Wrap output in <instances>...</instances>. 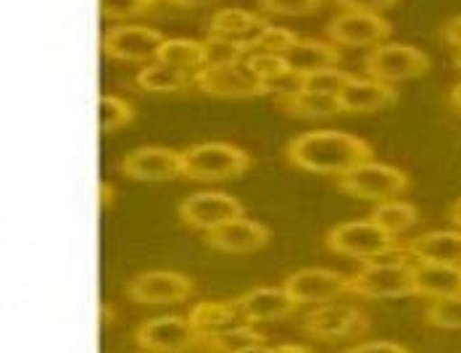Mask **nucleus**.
Returning a JSON list of instances; mask_svg holds the SVG:
<instances>
[{
  "instance_id": "nucleus-24",
  "label": "nucleus",
  "mask_w": 461,
  "mask_h": 353,
  "mask_svg": "<svg viewBox=\"0 0 461 353\" xmlns=\"http://www.w3.org/2000/svg\"><path fill=\"white\" fill-rule=\"evenodd\" d=\"M277 106L303 119H321V116H338L343 113L340 98L330 93H312V90H298L293 95L277 98Z\"/></svg>"
},
{
  "instance_id": "nucleus-36",
  "label": "nucleus",
  "mask_w": 461,
  "mask_h": 353,
  "mask_svg": "<svg viewBox=\"0 0 461 353\" xmlns=\"http://www.w3.org/2000/svg\"><path fill=\"white\" fill-rule=\"evenodd\" d=\"M301 37L295 35V32H290V30H285V27H272L269 24V30L264 32V35L258 37V42H256V48L253 50H267V53H285L290 45H295ZM250 50V53H253Z\"/></svg>"
},
{
  "instance_id": "nucleus-37",
  "label": "nucleus",
  "mask_w": 461,
  "mask_h": 353,
  "mask_svg": "<svg viewBox=\"0 0 461 353\" xmlns=\"http://www.w3.org/2000/svg\"><path fill=\"white\" fill-rule=\"evenodd\" d=\"M343 353H411L406 346L401 343H393V340H366V343H358L351 346Z\"/></svg>"
},
{
  "instance_id": "nucleus-13",
  "label": "nucleus",
  "mask_w": 461,
  "mask_h": 353,
  "mask_svg": "<svg viewBox=\"0 0 461 353\" xmlns=\"http://www.w3.org/2000/svg\"><path fill=\"white\" fill-rule=\"evenodd\" d=\"M164 42L167 37L158 30L140 27V24H122V27H111L104 35V53L108 59L145 64V61H156L158 48Z\"/></svg>"
},
{
  "instance_id": "nucleus-30",
  "label": "nucleus",
  "mask_w": 461,
  "mask_h": 353,
  "mask_svg": "<svg viewBox=\"0 0 461 353\" xmlns=\"http://www.w3.org/2000/svg\"><path fill=\"white\" fill-rule=\"evenodd\" d=\"M354 79L351 71L338 69V67H330V69L312 71V74H303V90H312V93H330V95H338L348 82Z\"/></svg>"
},
{
  "instance_id": "nucleus-42",
  "label": "nucleus",
  "mask_w": 461,
  "mask_h": 353,
  "mask_svg": "<svg viewBox=\"0 0 461 353\" xmlns=\"http://www.w3.org/2000/svg\"><path fill=\"white\" fill-rule=\"evenodd\" d=\"M101 206L106 209V206H111V201H113V187L108 185V182H101Z\"/></svg>"
},
{
  "instance_id": "nucleus-1",
  "label": "nucleus",
  "mask_w": 461,
  "mask_h": 353,
  "mask_svg": "<svg viewBox=\"0 0 461 353\" xmlns=\"http://www.w3.org/2000/svg\"><path fill=\"white\" fill-rule=\"evenodd\" d=\"M375 150L369 142L340 130H312L287 142L285 158L314 175L343 176L358 164L372 161Z\"/></svg>"
},
{
  "instance_id": "nucleus-22",
  "label": "nucleus",
  "mask_w": 461,
  "mask_h": 353,
  "mask_svg": "<svg viewBox=\"0 0 461 353\" xmlns=\"http://www.w3.org/2000/svg\"><path fill=\"white\" fill-rule=\"evenodd\" d=\"M406 253L414 261H435V264H461V230H435L425 232L409 243Z\"/></svg>"
},
{
  "instance_id": "nucleus-43",
  "label": "nucleus",
  "mask_w": 461,
  "mask_h": 353,
  "mask_svg": "<svg viewBox=\"0 0 461 353\" xmlns=\"http://www.w3.org/2000/svg\"><path fill=\"white\" fill-rule=\"evenodd\" d=\"M448 222H454V224L461 230V198L456 201V204H451V206H448Z\"/></svg>"
},
{
  "instance_id": "nucleus-27",
  "label": "nucleus",
  "mask_w": 461,
  "mask_h": 353,
  "mask_svg": "<svg viewBox=\"0 0 461 353\" xmlns=\"http://www.w3.org/2000/svg\"><path fill=\"white\" fill-rule=\"evenodd\" d=\"M264 343H267V335L253 330L250 324H235V327H227L221 332L203 338L206 351L213 353H240L250 346H264Z\"/></svg>"
},
{
  "instance_id": "nucleus-3",
  "label": "nucleus",
  "mask_w": 461,
  "mask_h": 353,
  "mask_svg": "<svg viewBox=\"0 0 461 353\" xmlns=\"http://www.w3.org/2000/svg\"><path fill=\"white\" fill-rule=\"evenodd\" d=\"M253 158L243 148L230 142H198L182 150V169L190 179L213 182V179H232L249 172Z\"/></svg>"
},
{
  "instance_id": "nucleus-19",
  "label": "nucleus",
  "mask_w": 461,
  "mask_h": 353,
  "mask_svg": "<svg viewBox=\"0 0 461 353\" xmlns=\"http://www.w3.org/2000/svg\"><path fill=\"white\" fill-rule=\"evenodd\" d=\"M340 106L343 113H372V111H380V108L393 106L398 101V93L393 90V85L388 82H380V79H358L354 77L340 93Z\"/></svg>"
},
{
  "instance_id": "nucleus-7",
  "label": "nucleus",
  "mask_w": 461,
  "mask_h": 353,
  "mask_svg": "<svg viewBox=\"0 0 461 353\" xmlns=\"http://www.w3.org/2000/svg\"><path fill=\"white\" fill-rule=\"evenodd\" d=\"M366 330H369L366 314L348 303H321L303 319V332L312 340H321V343L354 340L361 338Z\"/></svg>"
},
{
  "instance_id": "nucleus-8",
  "label": "nucleus",
  "mask_w": 461,
  "mask_h": 353,
  "mask_svg": "<svg viewBox=\"0 0 461 353\" xmlns=\"http://www.w3.org/2000/svg\"><path fill=\"white\" fill-rule=\"evenodd\" d=\"M135 343L150 353H185L203 346V335L190 324L187 317H153L135 330Z\"/></svg>"
},
{
  "instance_id": "nucleus-21",
  "label": "nucleus",
  "mask_w": 461,
  "mask_h": 353,
  "mask_svg": "<svg viewBox=\"0 0 461 353\" xmlns=\"http://www.w3.org/2000/svg\"><path fill=\"white\" fill-rule=\"evenodd\" d=\"M280 56L287 64V69L298 74V77L340 64L338 45L335 42H320V40H298L295 45H290Z\"/></svg>"
},
{
  "instance_id": "nucleus-18",
  "label": "nucleus",
  "mask_w": 461,
  "mask_h": 353,
  "mask_svg": "<svg viewBox=\"0 0 461 353\" xmlns=\"http://www.w3.org/2000/svg\"><path fill=\"white\" fill-rule=\"evenodd\" d=\"M269 30V22H264L261 16L243 11V8H221L216 11L212 19H209V30L206 35H219L227 37V40H235L240 42L246 50H253L258 37Z\"/></svg>"
},
{
  "instance_id": "nucleus-15",
  "label": "nucleus",
  "mask_w": 461,
  "mask_h": 353,
  "mask_svg": "<svg viewBox=\"0 0 461 353\" xmlns=\"http://www.w3.org/2000/svg\"><path fill=\"white\" fill-rule=\"evenodd\" d=\"M119 169H122V175L130 176V179H145V182L175 179V176L185 175V169H182V150L158 148V145L130 150L122 158Z\"/></svg>"
},
{
  "instance_id": "nucleus-11",
  "label": "nucleus",
  "mask_w": 461,
  "mask_h": 353,
  "mask_svg": "<svg viewBox=\"0 0 461 353\" xmlns=\"http://www.w3.org/2000/svg\"><path fill=\"white\" fill-rule=\"evenodd\" d=\"M391 22L380 14L366 11H340L327 22V37L335 45L348 48H366V45H383L391 37Z\"/></svg>"
},
{
  "instance_id": "nucleus-17",
  "label": "nucleus",
  "mask_w": 461,
  "mask_h": 353,
  "mask_svg": "<svg viewBox=\"0 0 461 353\" xmlns=\"http://www.w3.org/2000/svg\"><path fill=\"white\" fill-rule=\"evenodd\" d=\"M235 306H238L243 321H249V324L277 321V319L290 317L298 309V303L290 298V293L285 287H253L235 298Z\"/></svg>"
},
{
  "instance_id": "nucleus-41",
  "label": "nucleus",
  "mask_w": 461,
  "mask_h": 353,
  "mask_svg": "<svg viewBox=\"0 0 461 353\" xmlns=\"http://www.w3.org/2000/svg\"><path fill=\"white\" fill-rule=\"evenodd\" d=\"M172 5H179V8H198V5H212L216 0H167Z\"/></svg>"
},
{
  "instance_id": "nucleus-40",
  "label": "nucleus",
  "mask_w": 461,
  "mask_h": 353,
  "mask_svg": "<svg viewBox=\"0 0 461 353\" xmlns=\"http://www.w3.org/2000/svg\"><path fill=\"white\" fill-rule=\"evenodd\" d=\"M443 40L448 45H454L456 50H461V16H454L451 22H446L443 27Z\"/></svg>"
},
{
  "instance_id": "nucleus-23",
  "label": "nucleus",
  "mask_w": 461,
  "mask_h": 353,
  "mask_svg": "<svg viewBox=\"0 0 461 353\" xmlns=\"http://www.w3.org/2000/svg\"><path fill=\"white\" fill-rule=\"evenodd\" d=\"M187 319L198 330V335L206 338V335L221 332L227 327H235L243 317H240L235 301H203L187 312Z\"/></svg>"
},
{
  "instance_id": "nucleus-26",
  "label": "nucleus",
  "mask_w": 461,
  "mask_h": 353,
  "mask_svg": "<svg viewBox=\"0 0 461 353\" xmlns=\"http://www.w3.org/2000/svg\"><path fill=\"white\" fill-rule=\"evenodd\" d=\"M138 85L150 93H177V90L195 87V74L172 69L161 61H150L138 71Z\"/></svg>"
},
{
  "instance_id": "nucleus-45",
  "label": "nucleus",
  "mask_w": 461,
  "mask_h": 353,
  "mask_svg": "<svg viewBox=\"0 0 461 353\" xmlns=\"http://www.w3.org/2000/svg\"><path fill=\"white\" fill-rule=\"evenodd\" d=\"M451 106L456 108V111H461V82L451 87Z\"/></svg>"
},
{
  "instance_id": "nucleus-5",
  "label": "nucleus",
  "mask_w": 461,
  "mask_h": 353,
  "mask_svg": "<svg viewBox=\"0 0 461 353\" xmlns=\"http://www.w3.org/2000/svg\"><path fill=\"white\" fill-rule=\"evenodd\" d=\"M406 187H409V175L403 169L377 164V161L358 164L356 169L338 176L340 193L361 198V201H375V204L391 201L395 195H401Z\"/></svg>"
},
{
  "instance_id": "nucleus-39",
  "label": "nucleus",
  "mask_w": 461,
  "mask_h": 353,
  "mask_svg": "<svg viewBox=\"0 0 461 353\" xmlns=\"http://www.w3.org/2000/svg\"><path fill=\"white\" fill-rule=\"evenodd\" d=\"M240 353H314L309 346H298V343H277V346H250Z\"/></svg>"
},
{
  "instance_id": "nucleus-33",
  "label": "nucleus",
  "mask_w": 461,
  "mask_h": 353,
  "mask_svg": "<svg viewBox=\"0 0 461 353\" xmlns=\"http://www.w3.org/2000/svg\"><path fill=\"white\" fill-rule=\"evenodd\" d=\"M246 61H249V67L264 82H272V79H277V77H285V74H290L287 69V64L283 61V56L280 53H267V50H253L246 56Z\"/></svg>"
},
{
  "instance_id": "nucleus-12",
  "label": "nucleus",
  "mask_w": 461,
  "mask_h": 353,
  "mask_svg": "<svg viewBox=\"0 0 461 353\" xmlns=\"http://www.w3.org/2000/svg\"><path fill=\"white\" fill-rule=\"evenodd\" d=\"M130 301L140 306H161V303H179L195 295V283L187 275L169 272V269H156V272H142L132 283L127 285Z\"/></svg>"
},
{
  "instance_id": "nucleus-34",
  "label": "nucleus",
  "mask_w": 461,
  "mask_h": 353,
  "mask_svg": "<svg viewBox=\"0 0 461 353\" xmlns=\"http://www.w3.org/2000/svg\"><path fill=\"white\" fill-rule=\"evenodd\" d=\"M324 0H258V8L277 16H303L320 11Z\"/></svg>"
},
{
  "instance_id": "nucleus-35",
  "label": "nucleus",
  "mask_w": 461,
  "mask_h": 353,
  "mask_svg": "<svg viewBox=\"0 0 461 353\" xmlns=\"http://www.w3.org/2000/svg\"><path fill=\"white\" fill-rule=\"evenodd\" d=\"M158 0H101V16L104 19H130L145 14L156 5Z\"/></svg>"
},
{
  "instance_id": "nucleus-20",
  "label": "nucleus",
  "mask_w": 461,
  "mask_h": 353,
  "mask_svg": "<svg viewBox=\"0 0 461 353\" xmlns=\"http://www.w3.org/2000/svg\"><path fill=\"white\" fill-rule=\"evenodd\" d=\"M414 283L417 295L429 301L461 295V264L414 261Z\"/></svg>"
},
{
  "instance_id": "nucleus-31",
  "label": "nucleus",
  "mask_w": 461,
  "mask_h": 353,
  "mask_svg": "<svg viewBox=\"0 0 461 353\" xmlns=\"http://www.w3.org/2000/svg\"><path fill=\"white\" fill-rule=\"evenodd\" d=\"M203 50H206V67L232 64V61H240V59L249 56V50H246L240 42L219 35H206V40H203Z\"/></svg>"
},
{
  "instance_id": "nucleus-2",
  "label": "nucleus",
  "mask_w": 461,
  "mask_h": 353,
  "mask_svg": "<svg viewBox=\"0 0 461 353\" xmlns=\"http://www.w3.org/2000/svg\"><path fill=\"white\" fill-rule=\"evenodd\" d=\"M351 293L358 298H409L417 295L414 258L401 246L388 256L369 258L351 275Z\"/></svg>"
},
{
  "instance_id": "nucleus-6",
  "label": "nucleus",
  "mask_w": 461,
  "mask_h": 353,
  "mask_svg": "<svg viewBox=\"0 0 461 353\" xmlns=\"http://www.w3.org/2000/svg\"><path fill=\"white\" fill-rule=\"evenodd\" d=\"M432 67L429 56L425 50L414 48V45H401V42H383L375 45L366 59H364V69L372 79L380 82H403V79H414L422 77Z\"/></svg>"
},
{
  "instance_id": "nucleus-28",
  "label": "nucleus",
  "mask_w": 461,
  "mask_h": 353,
  "mask_svg": "<svg viewBox=\"0 0 461 353\" xmlns=\"http://www.w3.org/2000/svg\"><path fill=\"white\" fill-rule=\"evenodd\" d=\"M369 219L375 224H380L385 232H391L393 238H398V235L409 232L420 222V212L409 201H383V204L375 206V212L369 213Z\"/></svg>"
},
{
  "instance_id": "nucleus-14",
  "label": "nucleus",
  "mask_w": 461,
  "mask_h": 353,
  "mask_svg": "<svg viewBox=\"0 0 461 353\" xmlns=\"http://www.w3.org/2000/svg\"><path fill=\"white\" fill-rule=\"evenodd\" d=\"M283 287L295 303H327L351 293V277L332 269H298L285 277Z\"/></svg>"
},
{
  "instance_id": "nucleus-46",
  "label": "nucleus",
  "mask_w": 461,
  "mask_h": 353,
  "mask_svg": "<svg viewBox=\"0 0 461 353\" xmlns=\"http://www.w3.org/2000/svg\"><path fill=\"white\" fill-rule=\"evenodd\" d=\"M454 64H456V67L461 69V50H456V56H454Z\"/></svg>"
},
{
  "instance_id": "nucleus-25",
  "label": "nucleus",
  "mask_w": 461,
  "mask_h": 353,
  "mask_svg": "<svg viewBox=\"0 0 461 353\" xmlns=\"http://www.w3.org/2000/svg\"><path fill=\"white\" fill-rule=\"evenodd\" d=\"M156 61L172 67V69L187 71V74H198V71L206 67V50H203V42H195V40H167L161 48H158V56Z\"/></svg>"
},
{
  "instance_id": "nucleus-9",
  "label": "nucleus",
  "mask_w": 461,
  "mask_h": 353,
  "mask_svg": "<svg viewBox=\"0 0 461 353\" xmlns=\"http://www.w3.org/2000/svg\"><path fill=\"white\" fill-rule=\"evenodd\" d=\"M195 87L216 95V98H249V95H267V82L250 69L249 61L216 64L203 67L195 74Z\"/></svg>"
},
{
  "instance_id": "nucleus-32",
  "label": "nucleus",
  "mask_w": 461,
  "mask_h": 353,
  "mask_svg": "<svg viewBox=\"0 0 461 353\" xmlns=\"http://www.w3.org/2000/svg\"><path fill=\"white\" fill-rule=\"evenodd\" d=\"M135 119V108L132 104L116 98V95H104L101 98V130L104 132H113V130H122L127 127L130 122Z\"/></svg>"
},
{
  "instance_id": "nucleus-44",
  "label": "nucleus",
  "mask_w": 461,
  "mask_h": 353,
  "mask_svg": "<svg viewBox=\"0 0 461 353\" xmlns=\"http://www.w3.org/2000/svg\"><path fill=\"white\" fill-rule=\"evenodd\" d=\"M101 324L104 327L113 324V309H111V303H101Z\"/></svg>"
},
{
  "instance_id": "nucleus-29",
  "label": "nucleus",
  "mask_w": 461,
  "mask_h": 353,
  "mask_svg": "<svg viewBox=\"0 0 461 353\" xmlns=\"http://www.w3.org/2000/svg\"><path fill=\"white\" fill-rule=\"evenodd\" d=\"M425 321L440 330H461V295L432 301L425 309Z\"/></svg>"
},
{
  "instance_id": "nucleus-16",
  "label": "nucleus",
  "mask_w": 461,
  "mask_h": 353,
  "mask_svg": "<svg viewBox=\"0 0 461 353\" xmlns=\"http://www.w3.org/2000/svg\"><path fill=\"white\" fill-rule=\"evenodd\" d=\"M269 240H272V230L246 216L206 232V243L221 253H253L267 246Z\"/></svg>"
},
{
  "instance_id": "nucleus-10",
  "label": "nucleus",
  "mask_w": 461,
  "mask_h": 353,
  "mask_svg": "<svg viewBox=\"0 0 461 353\" xmlns=\"http://www.w3.org/2000/svg\"><path fill=\"white\" fill-rule=\"evenodd\" d=\"M179 219L201 232H212L216 227L243 219L246 209L235 195L219 193V190H206V193H193L190 198H185L179 204Z\"/></svg>"
},
{
  "instance_id": "nucleus-38",
  "label": "nucleus",
  "mask_w": 461,
  "mask_h": 353,
  "mask_svg": "<svg viewBox=\"0 0 461 353\" xmlns=\"http://www.w3.org/2000/svg\"><path fill=\"white\" fill-rule=\"evenodd\" d=\"M393 3H398V0H335V5H340L346 11H366V14H377Z\"/></svg>"
},
{
  "instance_id": "nucleus-4",
  "label": "nucleus",
  "mask_w": 461,
  "mask_h": 353,
  "mask_svg": "<svg viewBox=\"0 0 461 353\" xmlns=\"http://www.w3.org/2000/svg\"><path fill=\"white\" fill-rule=\"evenodd\" d=\"M324 243H327V248L332 253L361 258V261L388 256V253L401 248V243L393 238L391 232H385L372 219H356V222H343V224L332 227L327 232V240Z\"/></svg>"
},
{
  "instance_id": "nucleus-47",
  "label": "nucleus",
  "mask_w": 461,
  "mask_h": 353,
  "mask_svg": "<svg viewBox=\"0 0 461 353\" xmlns=\"http://www.w3.org/2000/svg\"><path fill=\"white\" fill-rule=\"evenodd\" d=\"M206 353H213V351H206Z\"/></svg>"
}]
</instances>
